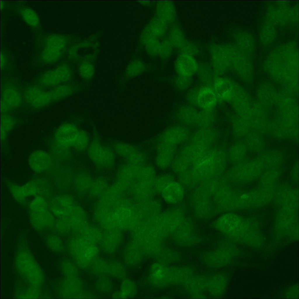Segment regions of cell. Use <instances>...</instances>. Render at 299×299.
Returning <instances> with one entry per match:
<instances>
[{"mask_svg": "<svg viewBox=\"0 0 299 299\" xmlns=\"http://www.w3.org/2000/svg\"><path fill=\"white\" fill-rule=\"evenodd\" d=\"M108 274L117 279L123 278L125 271L122 265L116 261H112L108 263Z\"/></svg>", "mask_w": 299, "mask_h": 299, "instance_id": "cell-45", "label": "cell"}, {"mask_svg": "<svg viewBox=\"0 0 299 299\" xmlns=\"http://www.w3.org/2000/svg\"><path fill=\"white\" fill-rule=\"evenodd\" d=\"M244 143L247 149L254 152H261L265 147L264 142L262 138L255 133L247 134Z\"/></svg>", "mask_w": 299, "mask_h": 299, "instance_id": "cell-26", "label": "cell"}, {"mask_svg": "<svg viewBox=\"0 0 299 299\" xmlns=\"http://www.w3.org/2000/svg\"><path fill=\"white\" fill-rule=\"evenodd\" d=\"M39 185L36 182L30 181L21 186L22 191L25 197L27 198L39 195L38 194L41 191Z\"/></svg>", "mask_w": 299, "mask_h": 299, "instance_id": "cell-49", "label": "cell"}, {"mask_svg": "<svg viewBox=\"0 0 299 299\" xmlns=\"http://www.w3.org/2000/svg\"><path fill=\"white\" fill-rule=\"evenodd\" d=\"M73 76L70 68L63 64L43 73L39 77L38 81L43 86L54 87L66 84L71 79Z\"/></svg>", "mask_w": 299, "mask_h": 299, "instance_id": "cell-5", "label": "cell"}, {"mask_svg": "<svg viewBox=\"0 0 299 299\" xmlns=\"http://www.w3.org/2000/svg\"><path fill=\"white\" fill-rule=\"evenodd\" d=\"M157 150L156 164L161 169H166L171 165L175 155L176 146L161 141L158 144Z\"/></svg>", "mask_w": 299, "mask_h": 299, "instance_id": "cell-10", "label": "cell"}, {"mask_svg": "<svg viewBox=\"0 0 299 299\" xmlns=\"http://www.w3.org/2000/svg\"><path fill=\"white\" fill-rule=\"evenodd\" d=\"M93 180L88 175L81 174L78 175L76 179L75 186L78 192L85 193L89 191L92 185Z\"/></svg>", "mask_w": 299, "mask_h": 299, "instance_id": "cell-32", "label": "cell"}, {"mask_svg": "<svg viewBox=\"0 0 299 299\" xmlns=\"http://www.w3.org/2000/svg\"><path fill=\"white\" fill-rule=\"evenodd\" d=\"M8 187L14 199L18 202L22 204L26 202L27 198L22 191L21 186L14 183H9Z\"/></svg>", "mask_w": 299, "mask_h": 299, "instance_id": "cell-47", "label": "cell"}, {"mask_svg": "<svg viewBox=\"0 0 299 299\" xmlns=\"http://www.w3.org/2000/svg\"><path fill=\"white\" fill-rule=\"evenodd\" d=\"M218 98L213 88L208 86L200 88L197 99V106L202 109H213Z\"/></svg>", "mask_w": 299, "mask_h": 299, "instance_id": "cell-16", "label": "cell"}, {"mask_svg": "<svg viewBox=\"0 0 299 299\" xmlns=\"http://www.w3.org/2000/svg\"><path fill=\"white\" fill-rule=\"evenodd\" d=\"M191 165L185 157L178 153L175 155L171 166L174 172L181 173L188 169Z\"/></svg>", "mask_w": 299, "mask_h": 299, "instance_id": "cell-38", "label": "cell"}, {"mask_svg": "<svg viewBox=\"0 0 299 299\" xmlns=\"http://www.w3.org/2000/svg\"><path fill=\"white\" fill-rule=\"evenodd\" d=\"M23 97L27 103L34 109H41L56 102L52 88L46 90L36 85L31 86L25 90Z\"/></svg>", "mask_w": 299, "mask_h": 299, "instance_id": "cell-4", "label": "cell"}, {"mask_svg": "<svg viewBox=\"0 0 299 299\" xmlns=\"http://www.w3.org/2000/svg\"><path fill=\"white\" fill-rule=\"evenodd\" d=\"M20 15L24 20L32 27H38L39 20L36 13L33 10L27 7L21 8L19 10Z\"/></svg>", "mask_w": 299, "mask_h": 299, "instance_id": "cell-34", "label": "cell"}, {"mask_svg": "<svg viewBox=\"0 0 299 299\" xmlns=\"http://www.w3.org/2000/svg\"><path fill=\"white\" fill-rule=\"evenodd\" d=\"M127 159L130 164L142 166L146 161V158L143 153L136 149L129 155Z\"/></svg>", "mask_w": 299, "mask_h": 299, "instance_id": "cell-50", "label": "cell"}, {"mask_svg": "<svg viewBox=\"0 0 299 299\" xmlns=\"http://www.w3.org/2000/svg\"><path fill=\"white\" fill-rule=\"evenodd\" d=\"M227 159L223 150L210 148L202 158L190 169L193 181L207 180L221 174L226 169Z\"/></svg>", "mask_w": 299, "mask_h": 299, "instance_id": "cell-1", "label": "cell"}, {"mask_svg": "<svg viewBox=\"0 0 299 299\" xmlns=\"http://www.w3.org/2000/svg\"><path fill=\"white\" fill-rule=\"evenodd\" d=\"M90 266L92 272L95 275L100 277L108 274V263L103 258L97 257Z\"/></svg>", "mask_w": 299, "mask_h": 299, "instance_id": "cell-33", "label": "cell"}, {"mask_svg": "<svg viewBox=\"0 0 299 299\" xmlns=\"http://www.w3.org/2000/svg\"><path fill=\"white\" fill-rule=\"evenodd\" d=\"M64 43V39L62 36L51 34L44 40V48L54 51H62Z\"/></svg>", "mask_w": 299, "mask_h": 299, "instance_id": "cell-31", "label": "cell"}, {"mask_svg": "<svg viewBox=\"0 0 299 299\" xmlns=\"http://www.w3.org/2000/svg\"><path fill=\"white\" fill-rule=\"evenodd\" d=\"M26 244L19 246L15 258L18 273L28 283L35 288L40 287L44 281L43 271Z\"/></svg>", "mask_w": 299, "mask_h": 299, "instance_id": "cell-2", "label": "cell"}, {"mask_svg": "<svg viewBox=\"0 0 299 299\" xmlns=\"http://www.w3.org/2000/svg\"><path fill=\"white\" fill-rule=\"evenodd\" d=\"M183 190L178 183L173 182L168 184L163 192L164 198L168 201L175 203L180 201L183 196Z\"/></svg>", "mask_w": 299, "mask_h": 299, "instance_id": "cell-23", "label": "cell"}, {"mask_svg": "<svg viewBox=\"0 0 299 299\" xmlns=\"http://www.w3.org/2000/svg\"><path fill=\"white\" fill-rule=\"evenodd\" d=\"M89 157L97 166L104 168L114 166L115 156L113 151L98 141H93L89 146Z\"/></svg>", "mask_w": 299, "mask_h": 299, "instance_id": "cell-6", "label": "cell"}, {"mask_svg": "<svg viewBox=\"0 0 299 299\" xmlns=\"http://www.w3.org/2000/svg\"><path fill=\"white\" fill-rule=\"evenodd\" d=\"M213 85L218 98L230 102L234 92L233 85L230 80L220 76L215 77Z\"/></svg>", "mask_w": 299, "mask_h": 299, "instance_id": "cell-14", "label": "cell"}, {"mask_svg": "<svg viewBox=\"0 0 299 299\" xmlns=\"http://www.w3.org/2000/svg\"><path fill=\"white\" fill-rule=\"evenodd\" d=\"M45 242L48 248L55 252H62L64 249V246L62 240L56 234L48 235L46 238Z\"/></svg>", "mask_w": 299, "mask_h": 299, "instance_id": "cell-37", "label": "cell"}, {"mask_svg": "<svg viewBox=\"0 0 299 299\" xmlns=\"http://www.w3.org/2000/svg\"><path fill=\"white\" fill-rule=\"evenodd\" d=\"M80 130L74 124L66 123L56 130L54 138L56 143L65 148L72 147L77 139Z\"/></svg>", "mask_w": 299, "mask_h": 299, "instance_id": "cell-8", "label": "cell"}, {"mask_svg": "<svg viewBox=\"0 0 299 299\" xmlns=\"http://www.w3.org/2000/svg\"><path fill=\"white\" fill-rule=\"evenodd\" d=\"M247 149L244 143H235L228 150L227 154V159L235 164L241 162L246 157Z\"/></svg>", "mask_w": 299, "mask_h": 299, "instance_id": "cell-25", "label": "cell"}, {"mask_svg": "<svg viewBox=\"0 0 299 299\" xmlns=\"http://www.w3.org/2000/svg\"><path fill=\"white\" fill-rule=\"evenodd\" d=\"M15 121L14 118L11 115L6 113L1 116V137L2 139H4L8 132L11 130L14 126Z\"/></svg>", "mask_w": 299, "mask_h": 299, "instance_id": "cell-42", "label": "cell"}, {"mask_svg": "<svg viewBox=\"0 0 299 299\" xmlns=\"http://www.w3.org/2000/svg\"><path fill=\"white\" fill-rule=\"evenodd\" d=\"M209 149V147L192 143L184 146L178 153L193 165L202 159Z\"/></svg>", "mask_w": 299, "mask_h": 299, "instance_id": "cell-17", "label": "cell"}, {"mask_svg": "<svg viewBox=\"0 0 299 299\" xmlns=\"http://www.w3.org/2000/svg\"><path fill=\"white\" fill-rule=\"evenodd\" d=\"M22 97L18 89L11 84L5 85L1 92V111L3 113L16 109L20 106Z\"/></svg>", "mask_w": 299, "mask_h": 299, "instance_id": "cell-7", "label": "cell"}, {"mask_svg": "<svg viewBox=\"0 0 299 299\" xmlns=\"http://www.w3.org/2000/svg\"><path fill=\"white\" fill-rule=\"evenodd\" d=\"M116 228L105 230L100 243L101 247L105 253L112 254L117 250L119 242Z\"/></svg>", "mask_w": 299, "mask_h": 299, "instance_id": "cell-20", "label": "cell"}, {"mask_svg": "<svg viewBox=\"0 0 299 299\" xmlns=\"http://www.w3.org/2000/svg\"><path fill=\"white\" fill-rule=\"evenodd\" d=\"M238 217L232 213H226L221 216L216 223V227L219 230L228 232L235 229L239 224Z\"/></svg>", "mask_w": 299, "mask_h": 299, "instance_id": "cell-21", "label": "cell"}, {"mask_svg": "<svg viewBox=\"0 0 299 299\" xmlns=\"http://www.w3.org/2000/svg\"><path fill=\"white\" fill-rule=\"evenodd\" d=\"M261 157L266 168L268 169L275 168L280 165L282 161V156L278 152L268 151L264 153Z\"/></svg>", "mask_w": 299, "mask_h": 299, "instance_id": "cell-29", "label": "cell"}, {"mask_svg": "<svg viewBox=\"0 0 299 299\" xmlns=\"http://www.w3.org/2000/svg\"><path fill=\"white\" fill-rule=\"evenodd\" d=\"M69 218L72 231L80 236L90 225L87 218L70 216Z\"/></svg>", "mask_w": 299, "mask_h": 299, "instance_id": "cell-30", "label": "cell"}, {"mask_svg": "<svg viewBox=\"0 0 299 299\" xmlns=\"http://www.w3.org/2000/svg\"><path fill=\"white\" fill-rule=\"evenodd\" d=\"M199 112L193 107L184 106L177 113V118L182 124L188 126H195Z\"/></svg>", "mask_w": 299, "mask_h": 299, "instance_id": "cell-22", "label": "cell"}, {"mask_svg": "<svg viewBox=\"0 0 299 299\" xmlns=\"http://www.w3.org/2000/svg\"><path fill=\"white\" fill-rule=\"evenodd\" d=\"M28 206L30 211L41 212L48 210L49 204L44 197L37 195L31 201Z\"/></svg>", "mask_w": 299, "mask_h": 299, "instance_id": "cell-36", "label": "cell"}, {"mask_svg": "<svg viewBox=\"0 0 299 299\" xmlns=\"http://www.w3.org/2000/svg\"><path fill=\"white\" fill-rule=\"evenodd\" d=\"M192 82V77L179 75L176 80V86L181 90H184L188 88Z\"/></svg>", "mask_w": 299, "mask_h": 299, "instance_id": "cell-51", "label": "cell"}, {"mask_svg": "<svg viewBox=\"0 0 299 299\" xmlns=\"http://www.w3.org/2000/svg\"><path fill=\"white\" fill-rule=\"evenodd\" d=\"M4 3L3 2V1H2V2H1V9L2 8H3L4 7Z\"/></svg>", "mask_w": 299, "mask_h": 299, "instance_id": "cell-57", "label": "cell"}, {"mask_svg": "<svg viewBox=\"0 0 299 299\" xmlns=\"http://www.w3.org/2000/svg\"><path fill=\"white\" fill-rule=\"evenodd\" d=\"M108 187L106 180L104 178H99L93 181L89 192L94 197H100Z\"/></svg>", "mask_w": 299, "mask_h": 299, "instance_id": "cell-39", "label": "cell"}, {"mask_svg": "<svg viewBox=\"0 0 299 299\" xmlns=\"http://www.w3.org/2000/svg\"><path fill=\"white\" fill-rule=\"evenodd\" d=\"M248 197V195L246 194H244L241 195V197L242 199H246Z\"/></svg>", "mask_w": 299, "mask_h": 299, "instance_id": "cell-56", "label": "cell"}, {"mask_svg": "<svg viewBox=\"0 0 299 299\" xmlns=\"http://www.w3.org/2000/svg\"><path fill=\"white\" fill-rule=\"evenodd\" d=\"M198 67L195 58L192 55L185 53L179 58L175 67L179 75L192 77L197 72Z\"/></svg>", "mask_w": 299, "mask_h": 299, "instance_id": "cell-15", "label": "cell"}, {"mask_svg": "<svg viewBox=\"0 0 299 299\" xmlns=\"http://www.w3.org/2000/svg\"><path fill=\"white\" fill-rule=\"evenodd\" d=\"M74 205V200L72 196L63 194L53 198L49 204V208L54 216L60 218L68 217Z\"/></svg>", "mask_w": 299, "mask_h": 299, "instance_id": "cell-9", "label": "cell"}, {"mask_svg": "<svg viewBox=\"0 0 299 299\" xmlns=\"http://www.w3.org/2000/svg\"><path fill=\"white\" fill-rule=\"evenodd\" d=\"M89 142V137L87 133L84 131L80 130L77 138L72 147L78 151H83L88 147Z\"/></svg>", "mask_w": 299, "mask_h": 299, "instance_id": "cell-48", "label": "cell"}, {"mask_svg": "<svg viewBox=\"0 0 299 299\" xmlns=\"http://www.w3.org/2000/svg\"><path fill=\"white\" fill-rule=\"evenodd\" d=\"M94 296L93 295L89 293L86 292H82V291L78 294L75 297V298H93Z\"/></svg>", "mask_w": 299, "mask_h": 299, "instance_id": "cell-54", "label": "cell"}, {"mask_svg": "<svg viewBox=\"0 0 299 299\" xmlns=\"http://www.w3.org/2000/svg\"><path fill=\"white\" fill-rule=\"evenodd\" d=\"M113 215L116 227L124 228L130 224L132 213L128 208L120 207L114 209Z\"/></svg>", "mask_w": 299, "mask_h": 299, "instance_id": "cell-24", "label": "cell"}, {"mask_svg": "<svg viewBox=\"0 0 299 299\" xmlns=\"http://www.w3.org/2000/svg\"><path fill=\"white\" fill-rule=\"evenodd\" d=\"M215 120V115L213 109H202L199 112L195 126L200 128L211 127Z\"/></svg>", "mask_w": 299, "mask_h": 299, "instance_id": "cell-27", "label": "cell"}, {"mask_svg": "<svg viewBox=\"0 0 299 299\" xmlns=\"http://www.w3.org/2000/svg\"><path fill=\"white\" fill-rule=\"evenodd\" d=\"M28 162L33 171L41 173L50 167L52 163L51 157L48 153L44 151L36 150L30 154Z\"/></svg>", "mask_w": 299, "mask_h": 299, "instance_id": "cell-12", "label": "cell"}, {"mask_svg": "<svg viewBox=\"0 0 299 299\" xmlns=\"http://www.w3.org/2000/svg\"><path fill=\"white\" fill-rule=\"evenodd\" d=\"M199 88H193L187 93V100L193 106H197V96Z\"/></svg>", "mask_w": 299, "mask_h": 299, "instance_id": "cell-52", "label": "cell"}, {"mask_svg": "<svg viewBox=\"0 0 299 299\" xmlns=\"http://www.w3.org/2000/svg\"><path fill=\"white\" fill-rule=\"evenodd\" d=\"M103 234L100 228L90 225L80 236L90 243L96 245L100 243Z\"/></svg>", "mask_w": 299, "mask_h": 299, "instance_id": "cell-28", "label": "cell"}, {"mask_svg": "<svg viewBox=\"0 0 299 299\" xmlns=\"http://www.w3.org/2000/svg\"><path fill=\"white\" fill-rule=\"evenodd\" d=\"M152 274L155 278L157 279H161L164 276V270L161 267H157L156 269H154Z\"/></svg>", "mask_w": 299, "mask_h": 299, "instance_id": "cell-53", "label": "cell"}, {"mask_svg": "<svg viewBox=\"0 0 299 299\" xmlns=\"http://www.w3.org/2000/svg\"><path fill=\"white\" fill-rule=\"evenodd\" d=\"M83 288L82 281L77 276L66 277L61 285V293L64 297L74 298Z\"/></svg>", "mask_w": 299, "mask_h": 299, "instance_id": "cell-19", "label": "cell"}, {"mask_svg": "<svg viewBox=\"0 0 299 299\" xmlns=\"http://www.w3.org/2000/svg\"><path fill=\"white\" fill-rule=\"evenodd\" d=\"M217 131L211 127L201 128L196 131L191 137L192 142L210 147L217 140Z\"/></svg>", "mask_w": 299, "mask_h": 299, "instance_id": "cell-18", "label": "cell"}, {"mask_svg": "<svg viewBox=\"0 0 299 299\" xmlns=\"http://www.w3.org/2000/svg\"><path fill=\"white\" fill-rule=\"evenodd\" d=\"M95 287L100 292L104 293H109L113 288L112 281L106 275L100 276L96 281Z\"/></svg>", "mask_w": 299, "mask_h": 299, "instance_id": "cell-41", "label": "cell"}, {"mask_svg": "<svg viewBox=\"0 0 299 299\" xmlns=\"http://www.w3.org/2000/svg\"><path fill=\"white\" fill-rule=\"evenodd\" d=\"M197 72L199 79L206 86H209L211 84H213L215 77L213 69L209 66L205 65H199Z\"/></svg>", "mask_w": 299, "mask_h": 299, "instance_id": "cell-35", "label": "cell"}, {"mask_svg": "<svg viewBox=\"0 0 299 299\" xmlns=\"http://www.w3.org/2000/svg\"><path fill=\"white\" fill-rule=\"evenodd\" d=\"M78 267L75 263L67 260L62 261L60 265L61 271L66 277L77 276L79 274Z\"/></svg>", "mask_w": 299, "mask_h": 299, "instance_id": "cell-44", "label": "cell"}, {"mask_svg": "<svg viewBox=\"0 0 299 299\" xmlns=\"http://www.w3.org/2000/svg\"><path fill=\"white\" fill-rule=\"evenodd\" d=\"M78 73L81 77L85 81H90L95 74V69L93 65L88 62L82 63L79 66Z\"/></svg>", "mask_w": 299, "mask_h": 299, "instance_id": "cell-46", "label": "cell"}, {"mask_svg": "<svg viewBox=\"0 0 299 299\" xmlns=\"http://www.w3.org/2000/svg\"><path fill=\"white\" fill-rule=\"evenodd\" d=\"M29 216L32 226L38 231H41L54 226L55 222L54 216L48 210L41 212L30 211Z\"/></svg>", "mask_w": 299, "mask_h": 299, "instance_id": "cell-13", "label": "cell"}, {"mask_svg": "<svg viewBox=\"0 0 299 299\" xmlns=\"http://www.w3.org/2000/svg\"><path fill=\"white\" fill-rule=\"evenodd\" d=\"M114 152L119 156L126 159L136 149L133 146L122 142L115 143L113 147Z\"/></svg>", "mask_w": 299, "mask_h": 299, "instance_id": "cell-43", "label": "cell"}, {"mask_svg": "<svg viewBox=\"0 0 299 299\" xmlns=\"http://www.w3.org/2000/svg\"><path fill=\"white\" fill-rule=\"evenodd\" d=\"M56 232L62 235H66L72 231L71 227L69 217L59 218L55 221L54 225Z\"/></svg>", "mask_w": 299, "mask_h": 299, "instance_id": "cell-40", "label": "cell"}, {"mask_svg": "<svg viewBox=\"0 0 299 299\" xmlns=\"http://www.w3.org/2000/svg\"><path fill=\"white\" fill-rule=\"evenodd\" d=\"M67 248L75 263L82 269L89 267L99 253V248L96 245L90 243L79 235L69 240Z\"/></svg>", "mask_w": 299, "mask_h": 299, "instance_id": "cell-3", "label": "cell"}, {"mask_svg": "<svg viewBox=\"0 0 299 299\" xmlns=\"http://www.w3.org/2000/svg\"><path fill=\"white\" fill-rule=\"evenodd\" d=\"M189 135V131L186 127L179 125L173 126L164 132L161 136V141L176 146L185 141Z\"/></svg>", "mask_w": 299, "mask_h": 299, "instance_id": "cell-11", "label": "cell"}, {"mask_svg": "<svg viewBox=\"0 0 299 299\" xmlns=\"http://www.w3.org/2000/svg\"><path fill=\"white\" fill-rule=\"evenodd\" d=\"M6 59L5 56L2 54L1 55V67L3 68L6 62Z\"/></svg>", "mask_w": 299, "mask_h": 299, "instance_id": "cell-55", "label": "cell"}]
</instances>
